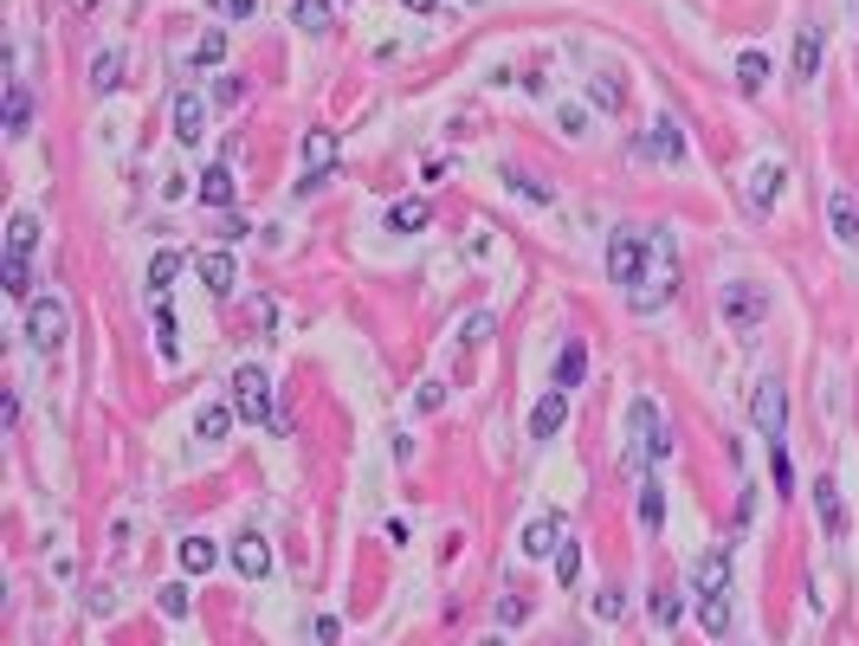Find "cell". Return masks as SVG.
I'll return each instance as SVG.
<instances>
[{
	"label": "cell",
	"mask_w": 859,
	"mask_h": 646,
	"mask_svg": "<svg viewBox=\"0 0 859 646\" xmlns=\"http://www.w3.org/2000/svg\"><path fill=\"white\" fill-rule=\"evenodd\" d=\"M673 291H678V239H673V227H646V271H640V285L627 291V305L659 310Z\"/></svg>",
	"instance_id": "obj_1"
},
{
	"label": "cell",
	"mask_w": 859,
	"mask_h": 646,
	"mask_svg": "<svg viewBox=\"0 0 859 646\" xmlns=\"http://www.w3.org/2000/svg\"><path fill=\"white\" fill-rule=\"evenodd\" d=\"M233 414L246 420V427H272V420H278L272 376H265L259 362H239V369H233Z\"/></svg>",
	"instance_id": "obj_2"
},
{
	"label": "cell",
	"mask_w": 859,
	"mask_h": 646,
	"mask_svg": "<svg viewBox=\"0 0 859 646\" xmlns=\"http://www.w3.org/2000/svg\"><path fill=\"white\" fill-rule=\"evenodd\" d=\"M27 342H33V349H45V356L72 342V305H65L59 291H39L33 305H27Z\"/></svg>",
	"instance_id": "obj_3"
},
{
	"label": "cell",
	"mask_w": 859,
	"mask_h": 646,
	"mask_svg": "<svg viewBox=\"0 0 859 646\" xmlns=\"http://www.w3.org/2000/svg\"><path fill=\"white\" fill-rule=\"evenodd\" d=\"M634 155L659 162V168H678V162L692 155V143H685V130H678L673 111H653V116H646V136L634 143Z\"/></svg>",
	"instance_id": "obj_4"
},
{
	"label": "cell",
	"mask_w": 859,
	"mask_h": 646,
	"mask_svg": "<svg viewBox=\"0 0 859 646\" xmlns=\"http://www.w3.org/2000/svg\"><path fill=\"white\" fill-rule=\"evenodd\" d=\"M749 427L776 447L783 440V427H788V394H783V376H763L756 381V394H749Z\"/></svg>",
	"instance_id": "obj_5"
},
{
	"label": "cell",
	"mask_w": 859,
	"mask_h": 646,
	"mask_svg": "<svg viewBox=\"0 0 859 646\" xmlns=\"http://www.w3.org/2000/svg\"><path fill=\"white\" fill-rule=\"evenodd\" d=\"M640 271H646V233L621 227L614 239H607V278H614L621 291H634V285H640Z\"/></svg>",
	"instance_id": "obj_6"
},
{
	"label": "cell",
	"mask_w": 859,
	"mask_h": 646,
	"mask_svg": "<svg viewBox=\"0 0 859 646\" xmlns=\"http://www.w3.org/2000/svg\"><path fill=\"white\" fill-rule=\"evenodd\" d=\"M653 427H659V408H653L646 394H634V401H627V472H646V465H653Z\"/></svg>",
	"instance_id": "obj_7"
},
{
	"label": "cell",
	"mask_w": 859,
	"mask_h": 646,
	"mask_svg": "<svg viewBox=\"0 0 859 646\" xmlns=\"http://www.w3.org/2000/svg\"><path fill=\"white\" fill-rule=\"evenodd\" d=\"M724 324H737V330H756V324H763V310H769V298H763V291H756V285H724Z\"/></svg>",
	"instance_id": "obj_8"
},
{
	"label": "cell",
	"mask_w": 859,
	"mask_h": 646,
	"mask_svg": "<svg viewBox=\"0 0 859 646\" xmlns=\"http://www.w3.org/2000/svg\"><path fill=\"white\" fill-rule=\"evenodd\" d=\"M330 162H337V130H310L304 136V175L298 182V194H310V188H324V175H330Z\"/></svg>",
	"instance_id": "obj_9"
},
{
	"label": "cell",
	"mask_w": 859,
	"mask_h": 646,
	"mask_svg": "<svg viewBox=\"0 0 859 646\" xmlns=\"http://www.w3.org/2000/svg\"><path fill=\"white\" fill-rule=\"evenodd\" d=\"M788 188V168L783 162H769V155H763V162H756V168H749V207H756V214H769V207H776V194Z\"/></svg>",
	"instance_id": "obj_10"
},
{
	"label": "cell",
	"mask_w": 859,
	"mask_h": 646,
	"mask_svg": "<svg viewBox=\"0 0 859 646\" xmlns=\"http://www.w3.org/2000/svg\"><path fill=\"white\" fill-rule=\"evenodd\" d=\"M233 570L246 575V582H265V575H272V543H265L259 531H239V543H233Z\"/></svg>",
	"instance_id": "obj_11"
},
{
	"label": "cell",
	"mask_w": 859,
	"mask_h": 646,
	"mask_svg": "<svg viewBox=\"0 0 859 646\" xmlns=\"http://www.w3.org/2000/svg\"><path fill=\"white\" fill-rule=\"evenodd\" d=\"M550 381H556L562 394H569V388H582V381H589V342H562L556 349V369H550Z\"/></svg>",
	"instance_id": "obj_12"
},
{
	"label": "cell",
	"mask_w": 859,
	"mask_h": 646,
	"mask_svg": "<svg viewBox=\"0 0 859 646\" xmlns=\"http://www.w3.org/2000/svg\"><path fill=\"white\" fill-rule=\"evenodd\" d=\"M562 420H569V394H562V388H550V394L530 408V433H536V440H556Z\"/></svg>",
	"instance_id": "obj_13"
},
{
	"label": "cell",
	"mask_w": 859,
	"mask_h": 646,
	"mask_svg": "<svg viewBox=\"0 0 859 646\" xmlns=\"http://www.w3.org/2000/svg\"><path fill=\"white\" fill-rule=\"evenodd\" d=\"M233 271H239L233 253H201V259H194V278H201L214 298H233Z\"/></svg>",
	"instance_id": "obj_14"
},
{
	"label": "cell",
	"mask_w": 859,
	"mask_h": 646,
	"mask_svg": "<svg viewBox=\"0 0 859 646\" xmlns=\"http://www.w3.org/2000/svg\"><path fill=\"white\" fill-rule=\"evenodd\" d=\"M827 221H834V239H840V246H853L859 239V201L847 188H834L827 194Z\"/></svg>",
	"instance_id": "obj_15"
},
{
	"label": "cell",
	"mask_w": 859,
	"mask_h": 646,
	"mask_svg": "<svg viewBox=\"0 0 859 646\" xmlns=\"http://www.w3.org/2000/svg\"><path fill=\"white\" fill-rule=\"evenodd\" d=\"M0 123H7V136H27V130H33V91H27V84H7Z\"/></svg>",
	"instance_id": "obj_16"
},
{
	"label": "cell",
	"mask_w": 859,
	"mask_h": 646,
	"mask_svg": "<svg viewBox=\"0 0 859 646\" xmlns=\"http://www.w3.org/2000/svg\"><path fill=\"white\" fill-rule=\"evenodd\" d=\"M194 194H201V207H214V214H233V175H226V168H201Z\"/></svg>",
	"instance_id": "obj_17"
},
{
	"label": "cell",
	"mask_w": 859,
	"mask_h": 646,
	"mask_svg": "<svg viewBox=\"0 0 859 646\" xmlns=\"http://www.w3.org/2000/svg\"><path fill=\"white\" fill-rule=\"evenodd\" d=\"M795 78H801V84H808V78H821V27H815V20L795 33Z\"/></svg>",
	"instance_id": "obj_18"
},
{
	"label": "cell",
	"mask_w": 859,
	"mask_h": 646,
	"mask_svg": "<svg viewBox=\"0 0 859 646\" xmlns=\"http://www.w3.org/2000/svg\"><path fill=\"white\" fill-rule=\"evenodd\" d=\"M724 582H730V556H724V550H705V556H698V582H692V588H698V595H730Z\"/></svg>",
	"instance_id": "obj_19"
},
{
	"label": "cell",
	"mask_w": 859,
	"mask_h": 646,
	"mask_svg": "<svg viewBox=\"0 0 859 646\" xmlns=\"http://www.w3.org/2000/svg\"><path fill=\"white\" fill-rule=\"evenodd\" d=\"M214 563H221L214 536H182V575H214Z\"/></svg>",
	"instance_id": "obj_20"
},
{
	"label": "cell",
	"mask_w": 859,
	"mask_h": 646,
	"mask_svg": "<svg viewBox=\"0 0 859 646\" xmlns=\"http://www.w3.org/2000/svg\"><path fill=\"white\" fill-rule=\"evenodd\" d=\"M175 136H182V143H201V136H207V104H201V98H175Z\"/></svg>",
	"instance_id": "obj_21"
},
{
	"label": "cell",
	"mask_w": 859,
	"mask_h": 646,
	"mask_svg": "<svg viewBox=\"0 0 859 646\" xmlns=\"http://www.w3.org/2000/svg\"><path fill=\"white\" fill-rule=\"evenodd\" d=\"M815 511H821V524H827V536L834 531H847V504H840V485L821 472V485H815Z\"/></svg>",
	"instance_id": "obj_22"
},
{
	"label": "cell",
	"mask_w": 859,
	"mask_h": 646,
	"mask_svg": "<svg viewBox=\"0 0 859 646\" xmlns=\"http://www.w3.org/2000/svg\"><path fill=\"white\" fill-rule=\"evenodd\" d=\"M678 614H685V595H678L673 582H659V588H653V627H659V634H673Z\"/></svg>",
	"instance_id": "obj_23"
},
{
	"label": "cell",
	"mask_w": 859,
	"mask_h": 646,
	"mask_svg": "<svg viewBox=\"0 0 859 646\" xmlns=\"http://www.w3.org/2000/svg\"><path fill=\"white\" fill-rule=\"evenodd\" d=\"M698 621H705V634H717V640H724V634H730V621H737L730 595H705V602H698Z\"/></svg>",
	"instance_id": "obj_24"
},
{
	"label": "cell",
	"mask_w": 859,
	"mask_h": 646,
	"mask_svg": "<svg viewBox=\"0 0 859 646\" xmlns=\"http://www.w3.org/2000/svg\"><path fill=\"white\" fill-rule=\"evenodd\" d=\"M427 221H433L427 201H395V207H388V233H420Z\"/></svg>",
	"instance_id": "obj_25"
},
{
	"label": "cell",
	"mask_w": 859,
	"mask_h": 646,
	"mask_svg": "<svg viewBox=\"0 0 859 646\" xmlns=\"http://www.w3.org/2000/svg\"><path fill=\"white\" fill-rule=\"evenodd\" d=\"M0 285H7L13 298H27V291H33V266H27V253H7V259H0Z\"/></svg>",
	"instance_id": "obj_26"
},
{
	"label": "cell",
	"mask_w": 859,
	"mask_h": 646,
	"mask_svg": "<svg viewBox=\"0 0 859 646\" xmlns=\"http://www.w3.org/2000/svg\"><path fill=\"white\" fill-rule=\"evenodd\" d=\"M556 531H562L556 517H536V524L523 531V550H530V556H556V543H562Z\"/></svg>",
	"instance_id": "obj_27"
},
{
	"label": "cell",
	"mask_w": 859,
	"mask_h": 646,
	"mask_svg": "<svg viewBox=\"0 0 859 646\" xmlns=\"http://www.w3.org/2000/svg\"><path fill=\"white\" fill-rule=\"evenodd\" d=\"M39 246V214H13L7 221V253H33Z\"/></svg>",
	"instance_id": "obj_28"
},
{
	"label": "cell",
	"mask_w": 859,
	"mask_h": 646,
	"mask_svg": "<svg viewBox=\"0 0 859 646\" xmlns=\"http://www.w3.org/2000/svg\"><path fill=\"white\" fill-rule=\"evenodd\" d=\"M550 563H556V582H562V588H569V582H582V543H575V536H562Z\"/></svg>",
	"instance_id": "obj_29"
},
{
	"label": "cell",
	"mask_w": 859,
	"mask_h": 646,
	"mask_svg": "<svg viewBox=\"0 0 859 646\" xmlns=\"http://www.w3.org/2000/svg\"><path fill=\"white\" fill-rule=\"evenodd\" d=\"M640 524H646V531H659V524H666V492H659V479H646V485H640Z\"/></svg>",
	"instance_id": "obj_30"
},
{
	"label": "cell",
	"mask_w": 859,
	"mask_h": 646,
	"mask_svg": "<svg viewBox=\"0 0 859 646\" xmlns=\"http://www.w3.org/2000/svg\"><path fill=\"white\" fill-rule=\"evenodd\" d=\"M123 84V52H98L91 59V91H116Z\"/></svg>",
	"instance_id": "obj_31"
},
{
	"label": "cell",
	"mask_w": 859,
	"mask_h": 646,
	"mask_svg": "<svg viewBox=\"0 0 859 646\" xmlns=\"http://www.w3.org/2000/svg\"><path fill=\"white\" fill-rule=\"evenodd\" d=\"M292 27H298V33H324V27H330V0H298V7H292Z\"/></svg>",
	"instance_id": "obj_32"
},
{
	"label": "cell",
	"mask_w": 859,
	"mask_h": 646,
	"mask_svg": "<svg viewBox=\"0 0 859 646\" xmlns=\"http://www.w3.org/2000/svg\"><path fill=\"white\" fill-rule=\"evenodd\" d=\"M175 278H182V253H155V259H150V291L162 298Z\"/></svg>",
	"instance_id": "obj_33"
},
{
	"label": "cell",
	"mask_w": 859,
	"mask_h": 646,
	"mask_svg": "<svg viewBox=\"0 0 859 646\" xmlns=\"http://www.w3.org/2000/svg\"><path fill=\"white\" fill-rule=\"evenodd\" d=\"M737 84H744V91H763V84H769V52H744V59H737Z\"/></svg>",
	"instance_id": "obj_34"
},
{
	"label": "cell",
	"mask_w": 859,
	"mask_h": 646,
	"mask_svg": "<svg viewBox=\"0 0 859 646\" xmlns=\"http://www.w3.org/2000/svg\"><path fill=\"white\" fill-rule=\"evenodd\" d=\"M226 420H233V408H221V401H207V408L194 414V433H201V440H221V433H226Z\"/></svg>",
	"instance_id": "obj_35"
},
{
	"label": "cell",
	"mask_w": 859,
	"mask_h": 646,
	"mask_svg": "<svg viewBox=\"0 0 859 646\" xmlns=\"http://www.w3.org/2000/svg\"><path fill=\"white\" fill-rule=\"evenodd\" d=\"M155 349H162V362H175L182 349H175V310L155 305Z\"/></svg>",
	"instance_id": "obj_36"
},
{
	"label": "cell",
	"mask_w": 859,
	"mask_h": 646,
	"mask_svg": "<svg viewBox=\"0 0 859 646\" xmlns=\"http://www.w3.org/2000/svg\"><path fill=\"white\" fill-rule=\"evenodd\" d=\"M621 98H627V84H621L614 72H595V104L601 111H621Z\"/></svg>",
	"instance_id": "obj_37"
},
{
	"label": "cell",
	"mask_w": 859,
	"mask_h": 646,
	"mask_svg": "<svg viewBox=\"0 0 859 646\" xmlns=\"http://www.w3.org/2000/svg\"><path fill=\"white\" fill-rule=\"evenodd\" d=\"M530 621V595H498V627H523Z\"/></svg>",
	"instance_id": "obj_38"
},
{
	"label": "cell",
	"mask_w": 859,
	"mask_h": 646,
	"mask_svg": "<svg viewBox=\"0 0 859 646\" xmlns=\"http://www.w3.org/2000/svg\"><path fill=\"white\" fill-rule=\"evenodd\" d=\"M491 330H498V317H491V310H472V317L459 324V342H485Z\"/></svg>",
	"instance_id": "obj_39"
},
{
	"label": "cell",
	"mask_w": 859,
	"mask_h": 646,
	"mask_svg": "<svg viewBox=\"0 0 859 646\" xmlns=\"http://www.w3.org/2000/svg\"><path fill=\"white\" fill-rule=\"evenodd\" d=\"M187 608H194V595H187V582H168V588H162V614H168V621H182Z\"/></svg>",
	"instance_id": "obj_40"
},
{
	"label": "cell",
	"mask_w": 859,
	"mask_h": 646,
	"mask_svg": "<svg viewBox=\"0 0 859 646\" xmlns=\"http://www.w3.org/2000/svg\"><path fill=\"white\" fill-rule=\"evenodd\" d=\"M627 614V588H601L595 595V621H621Z\"/></svg>",
	"instance_id": "obj_41"
},
{
	"label": "cell",
	"mask_w": 859,
	"mask_h": 646,
	"mask_svg": "<svg viewBox=\"0 0 859 646\" xmlns=\"http://www.w3.org/2000/svg\"><path fill=\"white\" fill-rule=\"evenodd\" d=\"M769 479H776V492H795V472H788V447H783V440L769 447Z\"/></svg>",
	"instance_id": "obj_42"
},
{
	"label": "cell",
	"mask_w": 859,
	"mask_h": 646,
	"mask_svg": "<svg viewBox=\"0 0 859 646\" xmlns=\"http://www.w3.org/2000/svg\"><path fill=\"white\" fill-rule=\"evenodd\" d=\"M239 98H246L239 78H221V84H214V111H239Z\"/></svg>",
	"instance_id": "obj_43"
},
{
	"label": "cell",
	"mask_w": 859,
	"mask_h": 646,
	"mask_svg": "<svg viewBox=\"0 0 859 646\" xmlns=\"http://www.w3.org/2000/svg\"><path fill=\"white\" fill-rule=\"evenodd\" d=\"M673 453H678V433H673V420H659V427H653V465L673 459Z\"/></svg>",
	"instance_id": "obj_44"
},
{
	"label": "cell",
	"mask_w": 859,
	"mask_h": 646,
	"mask_svg": "<svg viewBox=\"0 0 859 646\" xmlns=\"http://www.w3.org/2000/svg\"><path fill=\"white\" fill-rule=\"evenodd\" d=\"M504 182H511V194H523V201H550V188L530 182V175H518V168H504Z\"/></svg>",
	"instance_id": "obj_45"
},
{
	"label": "cell",
	"mask_w": 859,
	"mask_h": 646,
	"mask_svg": "<svg viewBox=\"0 0 859 646\" xmlns=\"http://www.w3.org/2000/svg\"><path fill=\"white\" fill-rule=\"evenodd\" d=\"M310 634H317V646H337L342 640V621H337V614H317V627H310Z\"/></svg>",
	"instance_id": "obj_46"
},
{
	"label": "cell",
	"mask_w": 859,
	"mask_h": 646,
	"mask_svg": "<svg viewBox=\"0 0 859 646\" xmlns=\"http://www.w3.org/2000/svg\"><path fill=\"white\" fill-rule=\"evenodd\" d=\"M194 59H201V65H221V59H226V39H221V33H207V39H201V52H194Z\"/></svg>",
	"instance_id": "obj_47"
},
{
	"label": "cell",
	"mask_w": 859,
	"mask_h": 646,
	"mask_svg": "<svg viewBox=\"0 0 859 646\" xmlns=\"http://www.w3.org/2000/svg\"><path fill=\"white\" fill-rule=\"evenodd\" d=\"M440 401H447V388H440V381H427V388H420V394H413V408H420V414H433V408H440Z\"/></svg>",
	"instance_id": "obj_48"
},
{
	"label": "cell",
	"mask_w": 859,
	"mask_h": 646,
	"mask_svg": "<svg viewBox=\"0 0 859 646\" xmlns=\"http://www.w3.org/2000/svg\"><path fill=\"white\" fill-rule=\"evenodd\" d=\"M556 123H562V130H569V136H582V130H589V123H582V111H575V104H562V111H556Z\"/></svg>",
	"instance_id": "obj_49"
},
{
	"label": "cell",
	"mask_w": 859,
	"mask_h": 646,
	"mask_svg": "<svg viewBox=\"0 0 859 646\" xmlns=\"http://www.w3.org/2000/svg\"><path fill=\"white\" fill-rule=\"evenodd\" d=\"M84 602H91V614H111V608H116V588H91Z\"/></svg>",
	"instance_id": "obj_50"
},
{
	"label": "cell",
	"mask_w": 859,
	"mask_h": 646,
	"mask_svg": "<svg viewBox=\"0 0 859 646\" xmlns=\"http://www.w3.org/2000/svg\"><path fill=\"white\" fill-rule=\"evenodd\" d=\"M214 227H221L226 239H246V221H239V214H221V221H214Z\"/></svg>",
	"instance_id": "obj_51"
},
{
	"label": "cell",
	"mask_w": 859,
	"mask_h": 646,
	"mask_svg": "<svg viewBox=\"0 0 859 646\" xmlns=\"http://www.w3.org/2000/svg\"><path fill=\"white\" fill-rule=\"evenodd\" d=\"M226 13H233V20H253V13H259V0H226Z\"/></svg>",
	"instance_id": "obj_52"
},
{
	"label": "cell",
	"mask_w": 859,
	"mask_h": 646,
	"mask_svg": "<svg viewBox=\"0 0 859 646\" xmlns=\"http://www.w3.org/2000/svg\"><path fill=\"white\" fill-rule=\"evenodd\" d=\"M401 7H413V13H427V7H440V0H401Z\"/></svg>",
	"instance_id": "obj_53"
},
{
	"label": "cell",
	"mask_w": 859,
	"mask_h": 646,
	"mask_svg": "<svg viewBox=\"0 0 859 646\" xmlns=\"http://www.w3.org/2000/svg\"><path fill=\"white\" fill-rule=\"evenodd\" d=\"M479 646H511V640H504V634H491V640H479Z\"/></svg>",
	"instance_id": "obj_54"
},
{
	"label": "cell",
	"mask_w": 859,
	"mask_h": 646,
	"mask_svg": "<svg viewBox=\"0 0 859 646\" xmlns=\"http://www.w3.org/2000/svg\"><path fill=\"white\" fill-rule=\"evenodd\" d=\"M72 7H91V0H72Z\"/></svg>",
	"instance_id": "obj_55"
},
{
	"label": "cell",
	"mask_w": 859,
	"mask_h": 646,
	"mask_svg": "<svg viewBox=\"0 0 859 646\" xmlns=\"http://www.w3.org/2000/svg\"><path fill=\"white\" fill-rule=\"evenodd\" d=\"M853 13H859V0H853Z\"/></svg>",
	"instance_id": "obj_56"
}]
</instances>
